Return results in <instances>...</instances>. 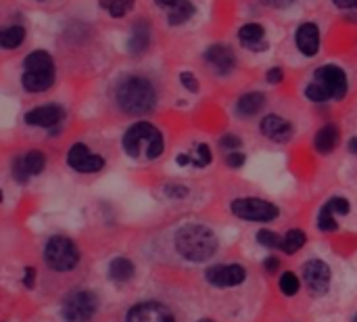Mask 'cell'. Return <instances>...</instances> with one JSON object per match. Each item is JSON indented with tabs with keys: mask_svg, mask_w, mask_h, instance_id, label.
<instances>
[{
	"mask_svg": "<svg viewBox=\"0 0 357 322\" xmlns=\"http://www.w3.org/2000/svg\"><path fill=\"white\" fill-rule=\"evenodd\" d=\"M115 101L121 111L130 115H142L155 109L157 105V90L151 80L140 75L123 78L115 88Z\"/></svg>",
	"mask_w": 357,
	"mask_h": 322,
	"instance_id": "1",
	"label": "cell"
},
{
	"mask_svg": "<svg viewBox=\"0 0 357 322\" xmlns=\"http://www.w3.org/2000/svg\"><path fill=\"white\" fill-rule=\"evenodd\" d=\"M176 249L188 262H207L218 251V237L203 224H186L176 233Z\"/></svg>",
	"mask_w": 357,
	"mask_h": 322,
	"instance_id": "2",
	"label": "cell"
},
{
	"mask_svg": "<svg viewBox=\"0 0 357 322\" xmlns=\"http://www.w3.org/2000/svg\"><path fill=\"white\" fill-rule=\"evenodd\" d=\"M121 145L132 159H157L165 149L163 134L149 122H138L130 126L123 134Z\"/></svg>",
	"mask_w": 357,
	"mask_h": 322,
	"instance_id": "3",
	"label": "cell"
},
{
	"mask_svg": "<svg viewBox=\"0 0 357 322\" xmlns=\"http://www.w3.org/2000/svg\"><path fill=\"white\" fill-rule=\"evenodd\" d=\"M347 94V75L337 65H324L316 69L314 82L305 88V96L314 103L341 101Z\"/></svg>",
	"mask_w": 357,
	"mask_h": 322,
	"instance_id": "4",
	"label": "cell"
},
{
	"mask_svg": "<svg viewBox=\"0 0 357 322\" xmlns=\"http://www.w3.org/2000/svg\"><path fill=\"white\" fill-rule=\"evenodd\" d=\"M44 262L56 272L73 270L79 262V251L75 243L67 237H50L44 247Z\"/></svg>",
	"mask_w": 357,
	"mask_h": 322,
	"instance_id": "5",
	"label": "cell"
},
{
	"mask_svg": "<svg viewBox=\"0 0 357 322\" xmlns=\"http://www.w3.org/2000/svg\"><path fill=\"white\" fill-rule=\"evenodd\" d=\"M96 298L92 291H73L65 298L61 306V316L65 322H88L96 312Z\"/></svg>",
	"mask_w": 357,
	"mask_h": 322,
	"instance_id": "6",
	"label": "cell"
},
{
	"mask_svg": "<svg viewBox=\"0 0 357 322\" xmlns=\"http://www.w3.org/2000/svg\"><path fill=\"white\" fill-rule=\"evenodd\" d=\"M230 212L249 222H272L278 218V207L264 199H236L230 203Z\"/></svg>",
	"mask_w": 357,
	"mask_h": 322,
	"instance_id": "7",
	"label": "cell"
},
{
	"mask_svg": "<svg viewBox=\"0 0 357 322\" xmlns=\"http://www.w3.org/2000/svg\"><path fill=\"white\" fill-rule=\"evenodd\" d=\"M303 281L314 295H324L331 287V268L322 260H310L303 264Z\"/></svg>",
	"mask_w": 357,
	"mask_h": 322,
	"instance_id": "8",
	"label": "cell"
},
{
	"mask_svg": "<svg viewBox=\"0 0 357 322\" xmlns=\"http://www.w3.org/2000/svg\"><path fill=\"white\" fill-rule=\"evenodd\" d=\"M67 163L82 174H92L105 168V159L100 155H92L84 142H75L67 153Z\"/></svg>",
	"mask_w": 357,
	"mask_h": 322,
	"instance_id": "9",
	"label": "cell"
},
{
	"mask_svg": "<svg viewBox=\"0 0 357 322\" xmlns=\"http://www.w3.org/2000/svg\"><path fill=\"white\" fill-rule=\"evenodd\" d=\"M205 279L209 285L213 287H236L241 283H245L247 272L243 266L238 264H228V266H211L205 272Z\"/></svg>",
	"mask_w": 357,
	"mask_h": 322,
	"instance_id": "10",
	"label": "cell"
},
{
	"mask_svg": "<svg viewBox=\"0 0 357 322\" xmlns=\"http://www.w3.org/2000/svg\"><path fill=\"white\" fill-rule=\"evenodd\" d=\"M126 322H176V319L169 312V308H165L163 304L142 302V304H136L128 312V321Z\"/></svg>",
	"mask_w": 357,
	"mask_h": 322,
	"instance_id": "11",
	"label": "cell"
},
{
	"mask_svg": "<svg viewBox=\"0 0 357 322\" xmlns=\"http://www.w3.org/2000/svg\"><path fill=\"white\" fill-rule=\"evenodd\" d=\"M46 166V157L40 151H29L25 157H17L13 161V174L15 180L19 182H27L29 176H38Z\"/></svg>",
	"mask_w": 357,
	"mask_h": 322,
	"instance_id": "12",
	"label": "cell"
},
{
	"mask_svg": "<svg viewBox=\"0 0 357 322\" xmlns=\"http://www.w3.org/2000/svg\"><path fill=\"white\" fill-rule=\"evenodd\" d=\"M205 61L218 71L220 75H228L236 67V57L230 46L226 44H213L205 50Z\"/></svg>",
	"mask_w": 357,
	"mask_h": 322,
	"instance_id": "13",
	"label": "cell"
},
{
	"mask_svg": "<svg viewBox=\"0 0 357 322\" xmlns=\"http://www.w3.org/2000/svg\"><path fill=\"white\" fill-rule=\"evenodd\" d=\"M65 117L63 107L59 105H42L25 113V124L27 126H40V128H52Z\"/></svg>",
	"mask_w": 357,
	"mask_h": 322,
	"instance_id": "14",
	"label": "cell"
},
{
	"mask_svg": "<svg viewBox=\"0 0 357 322\" xmlns=\"http://www.w3.org/2000/svg\"><path fill=\"white\" fill-rule=\"evenodd\" d=\"M259 128H261V134L268 136L274 142H289L291 136H293V126L287 119L278 117V115H266L261 119Z\"/></svg>",
	"mask_w": 357,
	"mask_h": 322,
	"instance_id": "15",
	"label": "cell"
},
{
	"mask_svg": "<svg viewBox=\"0 0 357 322\" xmlns=\"http://www.w3.org/2000/svg\"><path fill=\"white\" fill-rule=\"evenodd\" d=\"M295 42L297 48L305 54V57H314L320 50V29L316 23H303L299 25L297 34H295Z\"/></svg>",
	"mask_w": 357,
	"mask_h": 322,
	"instance_id": "16",
	"label": "cell"
},
{
	"mask_svg": "<svg viewBox=\"0 0 357 322\" xmlns=\"http://www.w3.org/2000/svg\"><path fill=\"white\" fill-rule=\"evenodd\" d=\"M264 38H266V29L259 23H247V25H243L238 29V40L249 50H257V52L266 50L268 48V42Z\"/></svg>",
	"mask_w": 357,
	"mask_h": 322,
	"instance_id": "17",
	"label": "cell"
},
{
	"mask_svg": "<svg viewBox=\"0 0 357 322\" xmlns=\"http://www.w3.org/2000/svg\"><path fill=\"white\" fill-rule=\"evenodd\" d=\"M21 84L27 92H44L54 84V69H40V71H25Z\"/></svg>",
	"mask_w": 357,
	"mask_h": 322,
	"instance_id": "18",
	"label": "cell"
},
{
	"mask_svg": "<svg viewBox=\"0 0 357 322\" xmlns=\"http://www.w3.org/2000/svg\"><path fill=\"white\" fill-rule=\"evenodd\" d=\"M151 44V25L146 21H136L132 25V34L128 40V52L130 54H142Z\"/></svg>",
	"mask_w": 357,
	"mask_h": 322,
	"instance_id": "19",
	"label": "cell"
},
{
	"mask_svg": "<svg viewBox=\"0 0 357 322\" xmlns=\"http://www.w3.org/2000/svg\"><path fill=\"white\" fill-rule=\"evenodd\" d=\"M339 136H341L339 128H337L335 124H326V126L320 128L318 134L314 136V149H316L318 153L326 155V153H331V151L339 145Z\"/></svg>",
	"mask_w": 357,
	"mask_h": 322,
	"instance_id": "20",
	"label": "cell"
},
{
	"mask_svg": "<svg viewBox=\"0 0 357 322\" xmlns=\"http://www.w3.org/2000/svg\"><path fill=\"white\" fill-rule=\"evenodd\" d=\"M266 105V96L261 92H247L238 98L236 103V113L241 117H251L255 113H259Z\"/></svg>",
	"mask_w": 357,
	"mask_h": 322,
	"instance_id": "21",
	"label": "cell"
},
{
	"mask_svg": "<svg viewBox=\"0 0 357 322\" xmlns=\"http://www.w3.org/2000/svg\"><path fill=\"white\" fill-rule=\"evenodd\" d=\"M134 272H136V268L128 258H115L109 264V277L117 283H128L134 277Z\"/></svg>",
	"mask_w": 357,
	"mask_h": 322,
	"instance_id": "22",
	"label": "cell"
},
{
	"mask_svg": "<svg viewBox=\"0 0 357 322\" xmlns=\"http://www.w3.org/2000/svg\"><path fill=\"white\" fill-rule=\"evenodd\" d=\"M195 4L190 0H178L169 10H167V21L169 25H182L195 15Z\"/></svg>",
	"mask_w": 357,
	"mask_h": 322,
	"instance_id": "23",
	"label": "cell"
},
{
	"mask_svg": "<svg viewBox=\"0 0 357 322\" xmlns=\"http://www.w3.org/2000/svg\"><path fill=\"white\" fill-rule=\"evenodd\" d=\"M25 71H40V69H54V61L46 50H33L23 61Z\"/></svg>",
	"mask_w": 357,
	"mask_h": 322,
	"instance_id": "24",
	"label": "cell"
},
{
	"mask_svg": "<svg viewBox=\"0 0 357 322\" xmlns=\"http://www.w3.org/2000/svg\"><path fill=\"white\" fill-rule=\"evenodd\" d=\"M25 38V27L23 25H10L6 29H2L0 34V46L6 48V50H13L17 48Z\"/></svg>",
	"mask_w": 357,
	"mask_h": 322,
	"instance_id": "25",
	"label": "cell"
},
{
	"mask_svg": "<svg viewBox=\"0 0 357 322\" xmlns=\"http://www.w3.org/2000/svg\"><path fill=\"white\" fill-rule=\"evenodd\" d=\"M100 4V8H105V10H109L111 13V17H126L132 8H134V0H100L98 2Z\"/></svg>",
	"mask_w": 357,
	"mask_h": 322,
	"instance_id": "26",
	"label": "cell"
},
{
	"mask_svg": "<svg viewBox=\"0 0 357 322\" xmlns=\"http://www.w3.org/2000/svg\"><path fill=\"white\" fill-rule=\"evenodd\" d=\"M305 241H307L305 233H303V230L293 228V230H289V233H287L284 243H282V249H284L287 254H297V251L305 245Z\"/></svg>",
	"mask_w": 357,
	"mask_h": 322,
	"instance_id": "27",
	"label": "cell"
},
{
	"mask_svg": "<svg viewBox=\"0 0 357 322\" xmlns=\"http://www.w3.org/2000/svg\"><path fill=\"white\" fill-rule=\"evenodd\" d=\"M318 226H320V230H324V233H335V230L339 228V224H337V220H335V212H333L331 203H326V205L320 210Z\"/></svg>",
	"mask_w": 357,
	"mask_h": 322,
	"instance_id": "28",
	"label": "cell"
},
{
	"mask_svg": "<svg viewBox=\"0 0 357 322\" xmlns=\"http://www.w3.org/2000/svg\"><path fill=\"white\" fill-rule=\"evenodd\" d=\"M278 287H280V291H282L284 295L293 298V295L299 291L301 283H299V279H297L295 272H284V275L280 277V281H278Z\"/></svg>",
	"mask_w": 357,
	"mask_h": 322,
	"instance_id": "29",
	"label": "cell"
},
{
	"mask_svg": "<svg viewBox=\"0 0 357 322\" xmlns=\"http://www.w3.org/2000/svg\"><path fill=\"white\" fill-rule=\"evenodd\" d=\"M257 241H259L264 247H270V249H276V247L282 249V243H284V239H280L276 233H272V230H268V228H264V230L257 233Z\"/></svg>",
	"mask_w": 357,
	"mask_h": 322,
	"instance_id": "30",
	"label": "cell"
},
{
	"mask_svg": "<svg viewBox=\"0 0 357 322\" xmlns=\"http://www.w3.org/2000/svg\"><path fill=\"white\" fill-rule=\"evenodd\" d=\"M180 82H182V86H184L186 90H190V92H199V82H197L195 73H190V71H182V73H180Z\"/></svg>",
	"mask_w": 357,
	"mask_h": 322,
	"instance_id": "31",
	"label": "cell"
},
{
	"mask_svg": "<svg viewBox=\"0 0 357 322\" xmlns=\"http://www.w3.org/2000/svg\"><path fill=\"white\" fill-rule=\"evenodd\" d=\"M197 155H199V159L195 161V166L203 168V166H209L211 163V151H209L207 145H199L197 147Z\"/></svg>",
	"mask_w": 357,
	"mask_h": 322,
	"instance_id": "32",
	"label": "cell"
},
{
	"mask_svg": "<svg viewBox=\"0 0 357 322\" xmlns=\"http://www.w3.org/2000/svg\"><path fill=\"white\" fill-rule=\"evenodd\" d=\"M328 203H331V207H333V212H335V214H341V216L349 214V201H347V199H343V197H335V199H331Z\"/></svg>",
	"mask_w": 357,
	"mask_h": 322,
	"instance_id": "33",
	"label": "cell"
},
{
	"mask_svg": "<svg viewBox=\"0 0 357 322\" xmlns=\"http://www.w3.org/2000/svg\"><path fill=\"white\" fill-rule=\"evenodd\" d=\"M220 145H222L224 149H238L243 142H241V138L234 136V134H224V136L220 138Z\"/></svg>",
	"mask_w": 357,
	"mask_h": 322,
	"instance_id": "34",
	"label": "cell"
},
{
	"mask_svg": "<svg viewBox=\"0 0 357 322\" xmlns=\"http://www.w3.org/2000/svg\"><path fill=\"white\" fill-rule=\"evenodd\" d=\"M165 195L182 199V197L188 195V189H186V186H180V184H167V186H165Z\"/></svg>",
	"mask_w": 357,
	"mask_h": 322,
	"instance_id": "35",
	"label": "cell"
},
{
	"mask_svg": "<svg viewBox=\"0 0 357 322\" xmlns=\"http://www.w3.org/2000/svg\"><path fill=\"white\" fill-rule=\"evenodd\" d=\"M282 78H284V71H282L280 67H272V69L266 73V80H268L270 84H278V82H282Z\"/></svg>",
	"mask_w": 357,
	"mask_h": 322,
	"instance_id": "36",
	"label": "cell"
},
{
	"mask_svg": "<svg viewBox=\"0 0 357 322\" xmlns=\"http://www.w3.org/2000/svg\"><path fill=\"white\" fill-rule=\"evenodd\" d=\"M245 155L243 153H230L228 157H226V163L230 166V168H241L243 163H245Z\"/></svg>",
	"mask_w": 357,
	"mask_h": 322,
	"instance_id": "37",
	"label": "cell"
},
{
	"mask_svg": "<svg viewBox=\"0 0 357 322\" xmlns=\"http://www.w3.org/2000/svg\"><path fill=\"white\" fill-rule=\"evenodd\" d=\"M297 0H261V4L272 6V8H289L291 4H295Z\"/></svg>",
	"mask_w": 357,
	"mask_h": 322,
	"instance_id": "38",
	"label": "cell"
},
{
	"mask_svg": "<svg viewBox=\"0 0 357 322\" xmlns=\"http://www.w3.org/2000/svg\"><path fill=\"white\" fill-rule=\"evenodd\" d=\"M23 285H25L27 289H33V285H36V270H33V268H25Z\"/></svg>",
	"mask_w": 357,
	"mask_h": 322,
	"instance_id": "39",
	"label": "cell"
},
{
	"mask_svg": "<svg viewBox=\"0 0 357 322\" xmlns=\"http://www.w3.org/2000/svg\"><path fill=\"white\" fill-rule=\"evenodd\" d=\"M264 268H266L268 272H276V270H278V260H276V258H268V260L264 262Z\"/></svg>",
	"mask_w": 357,
	"mask_h": 322,
	"instance_id": "40",
	"label": "cell"
},
{
	"mask_svg": "<svg viewBox=\"0 0 357 322\" xmlns=\"http://www.w3.org/2000/svg\"><path fill=\"white\" fill-rule=\"evenodd\" d=\"M339 8H357V0H333Z\"/></svg>",
	"mask_w": 357,
	"mask_h": 322,
	"instance_id": "41",
	"label": "cell"
},
{
	"mask_svg": "<svg viewBox=\"0 0 357 322\" xmlns=\"http://www.w3.org/2000/svg\"><path fill=\"white\" fill-rule=\"evenodd\" d=\"M176 2H178V0H155V4L161 6V8H165V10H169Z\"/></svg>",
	"mask_w": 357,
	"mask_h": 322,
	"instance_id": "42",
	"label": "cell"
},
{
	"mask_svg": "<svg viewBox=\"0 0 357 322\" xmlns=\"http://www.w3.org/2000/svg\"><path fill=\"white\" fill-rule=\"evenodd\" d=\"M178 163L180 166H188L190 163V157L188 155H178Z\"/></svg>",
	"mask_w": 357,
	"mask_h": 322,
	"instance_id": "43",
	"label": "cell"
},
{
	"mask_svg": "<svg viewBox=\"0 0 357 322\" xmlns=\"http://www.w3.org/2000/svg\"><path fill=\"white\" fill-rule=\"evenodd\" d=\"M349 151L357 155V138H351V140H349Z\"/></svg>",
	"mask_w": 357,
	"mask_h": 322,
	"instance_id": "44",
	"label": "cell"
},
{
	"mask_svg": "<svg viewBox=\"0 0 357 322\" xmlns=\"http://www.w3.org/2000/svg\"><path fill=\"white\" fill-rule=\"evenodd\" d=\"M199 322H213V321H209V319H203V321H199Z\"/></svg>",
	"mask_w": 357,
	"mask_h": 322,
	"instance_id": "45",
	"label": "cell"
},
{
	"mask_svg": "<svg viewBox=\"0 0 357 322\" xmlns=\"http://www.w3.org/2000/svg\"><path fill=\"white\" fill-rule=\"evenodd\" d=\"M351 322H357V314H356V316H354V321H351Z\"/></svg>",
	"mask_w": 357,
	"mask_h": 322,
	"instance_id": "46",
	"label": "cell"
}]
</instances>
